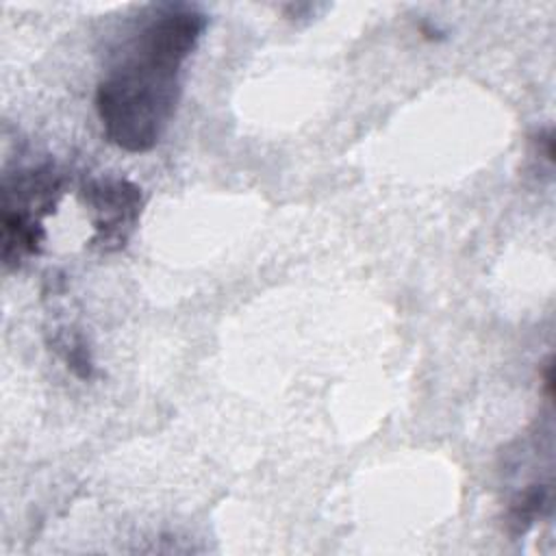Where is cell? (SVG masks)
<instances>
[{
	"instance_id": "3957f363",
	"label": "cell",
	"mask_w": 556,
	"mask_h": 556,
	"mask_svg": "<svg viewBox=\"0 0 556 556\" xmlns=\"http://www.w3.org/2000/svg\"><path fill=\"white\" fill-rule=\"evenodd\" d=\"M91 211V243L102 252L124 248L141 213V189L124 178H96L83 189Z\"/></svg>"
},
{
	"instance_id": "277c9868",
	"label": "cell",
	"mask_w": 556,
	"mask_h": 556,
	"mask_svg": "<svg viewBox=\"0 0 556 556\" xmlns=\"http://www.w3.org/2000/svg\"><path fill=\"white\" fill-rule=\"evenodd\" d=\"M54 350L63 356V361L67 363V367L83 380H89L93 374V361L89 354V348L85 343V339L76 332L70 330H61L54 339H52Z\"/></svg>"
},
{
	"instance_id": "6da1fadb",
	"label": "cell",
	"mask_w": 556,
	"mask_h": 556,
	"mask_svg": "<svg viewBox=\"0 0 556 556\" xmlns=\"http://www.w3.org/2000/svg\"><path fill=\"white\" fill-rule=\"evenodd\" d=\"M96 89V111L111 143L152 150L167 128L180 91V70L195 50L206 13L191 4L148 7Z\"/></svg>"
},
{
	"instance_id": "7a4b0ae2",
	"label": "cell",
	"mask_w": 556,
	"mask_h": 556,
	"mask_svg": "<svg viewBox=\"0 0 556 556\" xmlns=\"http://www.w3.org/2000/svg\"><path fill=\"white\" fill-rule=\"evenodd\" d=\"M61 193V176L52 165L26 167L2 180V261L17 267L39 252L46 232L41 219L52 211Z\"/></svg>"
}]
</instances>
